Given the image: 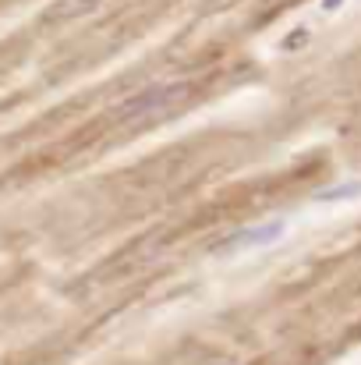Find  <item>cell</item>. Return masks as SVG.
<instances>
[{
	"label": "cell",
	"instance_id": "cell-2",
	"mask_svg": "<svg viewBox=\"0 0 361 365\" xmlns=\"http://www.w3.org/2000/svg\"><path fill=\"white\" fill-rule=\"evenodd\" d=\"M283 231H287V224H283V220H266V224L244 227V231H238L234 238H227V242H224V252H248V248H266V245L280 242V238H283Z\"/></svg>",
	"mask_w": 361,
	"mask_h": 365
},
{
	"label": "cell",
	"instance_id": "cell-4",
	"mask_svg": "<svg viewBox=\"0 0 361 365\" xmlns=\"http://www.w3.org/2000/svg\"><path fill=\"white\" fill-rule=\"evenodd\" d=\"M323 7H326V11H333V7H340V0H326Z\"/></svg>",
	"mask_w": 361,
	"mask_h": 365
},
{
	"label": "cell",
	"instance_id": "cell-3",
	"mask_svg": "<svg viewBox=\"0 0 361 365\" xmlns=\"http://www.w3.org/2000/svg\"><path fill=\"white\" fill-rule=\"evenodd\" d=\"M358 195H361V181H344V185L315 192V202H347V199H358Z\"/></svg>",
	"mask_w": 361,
	"mask_h": 365
},
{
	"label": "cell",
	"instance_id": "cell-1",
	"mask_svg": "<svg viewBox=\"0 0 361 365\" xmlns=\"http://www.w3.org/2000/svg\"><path fill=\"white\" fill-rule=\"evenodd\" d=\"M184 96H188V86H152V89H145L142 96L127 100V103L120 107V118H124V121L156 118V114H167V110H174V107H177Z\"/></svg>",
	"mask_w": 361,
	"mask_h": 365
}]
</instances>
